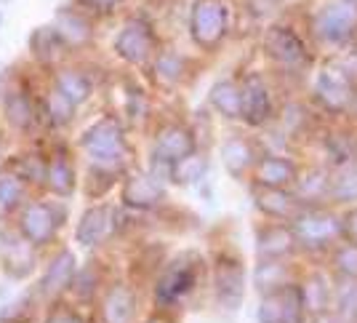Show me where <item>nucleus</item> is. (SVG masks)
<instances>
[{
  "instance_id": "obj_1",
  "label": "nucleus",
  "mask_w": 357,
  "mask_h": 323,
  "mask_svg": "<svg viewBox=\"0 0 357 323\" xmlns=\"http://www.w3.org/2000/svg\"><path fill=\"white\" fill-rule=\"evenodd\" d=\"M227 27H229V11L224 0H195L190 29H192V38L203 48H213L222 43Z\"/></svg>"
},
{
  "instance_id": "obj_2",
  "label": "nucleus",
  "mask_w": 357,
  "mask_h": 323,
  "mask_svg": "<svg viewBox=\"0 0 357 323\" xmlns=\"http://www.w3.org/2000/svg\"><path fill=\"white\" fill-rule=\"evenodd\" d=\"M80 147L89 152L96 166H107V163H118L126 142H123V129L118 120L112 117H102L96 120L91 129L83 131L80 136Z\"/></svg>"
},
{
  "instance_id": "obj_3",
  "label": "nucleus",
  "mask_w": 357,
  "mask_h": 323,
  "mask_svg": "<svg viewBox=\"0 0 357 323\" xmlns=\"http://www.w3.org/2000/svg\"><path fill=\"white\" fill-rule=\"evenodd\" d=\"M355 27L357 0H331L320 8V14L314 16V32L328 43H339L344 38H349Z\"/></svg>"
},
{
  "instance_id": "obj_4",
  "label": "nucleus",
  "mask_w": 357,
  "mask_h": 323,
  "mask_svg": "<svg viewBox=\"0 0 357 323\" xmlns=\"http://www.w3.org/2000/svg\"><path fill=\"white\" fill-rule=\"evenodd\" d=\"M155 51V35L144 19L126 22L115 35V54L128 64H144Z\"/></svg>"
},
{
  "instance_id": "obj_5",
  "label": "nucleus",
  "mask_w": 357,
  "mask_h": 323,
  "mask_svg": "<svg viewBox=\"0 0 357 323\" xmlns=\"http://www.w3.org/2000/svg\"><path fill=\"white\" fill-rule=\"evenodd\" d=\"M272 113V102H269V91L261 83V78H245L240 86V115L245 117L248 123H264Z\"/></svg>"
},
{
  "instance_id": "obj_6",
  "label": "nucleus",
  "mask_w": 357,
  "mask_h": 323,
  "mask_svg": "<svg viewBox=\"0 0 357 323\" xmlns=\"http://www.w3.org/2000/svg\"><path fill=\"white\" fill-rule=\"evenodd\" d=\"M27 48H30V54L35 62H40V64H54V62H59L64 57V51L70 48L67 41L59 35V29L54 27V24H40V27H35L30 32V41H27Z\"/></svg>"
},
{
  "instance_id": "obj_7",
  "label": "nucleus",
  "mask_w": 357,
  "mask_h": 323,
  "mask_svg": "<svg viewBox=\"0 0 357 323\" xmlns=\"http://www.w3.org/2000/svg\"><path fill=\"white\" fill-rule=\"evenodd\" d=\"M56 211L48 203H30L22 211V233L30 243H45L56 230Z\"/></svg>"
},
{
  "instance_id": "obj_8",
  "label": "nucleus",
  "mask_w": 357,
  "mask_h": 323,
  "mask_svg": "<svg viewBox=\"0 0 357 323\" xmlns=\"http://www.w3.org/2000/svg\"><path fill=\"white\" fill-rule=\"evenodd\" d=\"M54 27L59 29V35L67 41V45H83L91 41V22L89 14L77 6H61L56 8V16H54Z\"/></svg>"
},
{
  "instance_id": "obj_9",
  "label": "nucleus",
  "mask_w": 357,
  "mask_h": 323,
  "mask_svg": "<svg viewBox=\"0 0 357 323\" xmlns=\"http://www.w3.org/2000/svg\"><path fill=\"white\" fill-rule=\"evenodd\" d=\"M264 45H267L269 57L275 59V62H280V64H285V67H296L307 57L304 54V43L298 41L291 29H283V27L269 29Z\"/></svg>"
},
{
  "instance_id": "obj_10",
  "label": "nucleus",
  "mask_w": 357,
  "mask_h": 323,
  "mask_svg": "<svg viewBox=\"0 0 357 323\" xmlns=\"http://www.w3.org/2000/svg\"><path fill=\"white\" fill-rule=\"evenodd\" d=\"M109 233H112V211L105 206H96V208H89L80 217L75 235H77L80 246H99Z\"/></svg>"
},
{
  "instance_id": "obj_11",
  "label": "nucleus",
  "mask_w": 357,
  "mask_h": 323,
  "mask_svg": "<svg viewBox=\"0 0 357 323\" xmlns=\"http://www.w3.org/2000/svg\"><path fill=\"white\" fill-rule=\"evenodd\" d=\"M0 257L3 264L11 275H27L35 264V254L27 241H22L19 235H3V243H0Z\"/></svg>"
},
{
  "instance_id": "obj_12",
  "label": "nucleus",
  "mask_w": 357,
  "mask_h": 323,
  "mask_svg": "<svg viewBox=\"0 0 357 323\" xmlns=\"http://www.w3.org/2000/svg\"><path fill=\"white\" fill-rule=\"evenodd\" d=\"M75 278V257L73 251H61L56 254V259L48 264L45 275L40 278V294L43 296H56L61 294Z\"/></svg>"
},
{
  "instance_id": "obj_13",
  "label": "nucleus",
  "mask_w": 357,
  "mask_h": 323,
  "mask_svg": "<svg viewBox=\"0 0 357 323\" xmlns=\"http://www.w3.org/2000/svg\"><path fill=\"white\" fill-rule=\"evenodd\" d=\"M317 94L320 99L333 107V110H342L352 102V83L347 80L344 73H336V70H326L317 80Z\"/></svg>"
},
{
  "instance_id": "obj_14",
  "label": "nucleus",
  "mask_w": 357,
  "mask_h": 323,
  "mask_svg": "<svg viewBox=\"0 0 357 323\" xmlns=\"http://www.w3.org/2000/svg\"><path fill=\"white\" fill-rule=\"evenodd\" d=\"M192 152V136L184 131L181 126H168L158 136V158L163 163H176Z\"/></svg>"
},
{
  "instance_id": "obj_15",
  "label": "nucleus",
  "mask_w": 357,
  "mask_h": 323,
  "mask_svg": "<svg viewBox=\"0 0 357 323\" xmlns=\"http://www.w3.org/2000/svg\"><path fill=\"white\" fill-rule=\"evenodd\" d=\"M3 115H6V120H8L14 129L27 131L32 123H35V104H32L30 94L22 91V88L8 91L6 99H3Z\"/></svg>"
},
{
  "instance_id": "obj_16",
  "label": "nucleus",
  "mask_w": 357,
  "mask_h": 323,
  "mask_svg": "<svg viewBox=\"0 0 357 323\" xmlns=\"http://www.w3.org/2000/svg\"><path fill=\"white\" fill-rule=\"evenodd\" d=\"M195 283L192 267H184V264H174L168 273H165L160 283H158V299L160 302H174L181 294H187Z\"/></svg>"
},
{
  "instance_id": "obj_17",
  "label": "nucleus",
  "mask_w": 357,
  "mask_h": 323,
  "mask_svg": "<svg viewBox=\"0 0 357 323\" xmlns=\"http://www.w3.org/2000/svg\"><path fill=\"white\" fill-rule=\"evenodd\" d=\"M160 195H163V190H160V185H158L155 176H134V179L126 185V192H123L126 203L136 206V208L155 206L160 201Z\"/></svg>"
},
{
  "instance_id": "obj_18",
  "label": "nucleus",
  "mask_w": 357,
  "mask_h": 323,
  "mask_svg": "<svg viewBox=\"0 0 357 323\" xmlns=\"http://www.w3.org/2000/svg\"><path fill=\"white\" fill-rule=\"evenodd\" d=\"M54 88H59L61 94L77 107V104L89 102L91 91H93V83L89 80V75H83L80 70H59Z\"/></svg>"
},
{
  "instance_id": "obj_19",
  "label": "nucleus",
  "mask_w": 357,
  "mask_h": 323,
  "mask_svg": "<svg viewBox=\"0 0 357 323\" xmlns=\"http://www.w3.org/2000/svg\"><path fill=\"white\" fill-rule=\"evenodd\" d=\"M105 321L107 323H131L134 318V294L126 286H115L105 299Z\"/></svg>"
},
{
  "instance_id": "obj_20",
  "label": "nucleus",
  "mask_w": 357,
  "mask_h": 323,
  "mask_svg": "<svg viewBox=\"0 0 357 323\" xmlns=\"http://www.w3.org/2000/svg\"><path fill=\"white\" fill-rule=\"evenodd\" d=\"M45 182L56 195H70L75 190V171L67 158H54L45 166Z\"/></svg>"
},
{
  "instance_id": "obj_21",
  "label": "nucleus",
  "mask_w": 357,
  "mask_h": 323,
  "mask_svg": "<svg viewBox=\"0 0 357 323\" xmlns=\"http://www.w3.org/2000/svg\"><path fill=\"white\" fill-rule=\"evenodd\" d=\"M75 110H77V107L61 94L59 88H51V91H48V96H45V115L51 117L54 126H67V123L73 120Z\"/></svg>"
},
{
  "instance_id": "obj_22",
  "label": "nucleus",
  "mask_w": 357,
  "mask_h": 323,
  "mask_svg": "<svg viewBox=\"0 0 357 323\" xmlns=\"http://www.w3.org/2000/svg\"><path fill=\"white\" fill-rule=\"evenodd\" d=\"M211 102L227 117L240 115V88L235 83H229V80H224V83H219L211 91Z\"/></svg>"
},
{
  "instance_id": "obj_23",
  "label": "nucleus",
  "mask_w": 357,
  "mask_h": 323,
  "mask_svg": "<svg viewBox=\"0 0 357 323\" xmlns=\"http://www.w3.org/2000/svg\"><path fill=\"white\" fill-rule=\"evenodd\" d=\"M155 75L163 83H176L178 78L184 75V59L178 54H160L155 59Z\"/></svg>"
},
{
  "instance_id": "obj_24",
  "label": "nucleus",
  "mask_w": 357,
  "mask_h": 323,
  "mask_svg": "<svg viewBox=\"0 0 357 323\" xmlns=\"http://www.w3.org/2000/svg\"><path fill=\"white\" fill-rule=\"evenodd\" d=\"M22 201V182L14 174L0 176V208L8 211Z\"/></svg>"
},
{
  "instance_id": "obj_25",
  "label": "nucleus",
  "mask_w": 357,
  "mask_h": 323,
  "mask_svg": "<svg viewBox=\"0 0 357 323\" xmlns=\"http://www.w3.org/2000/svg\"><path fill=\"white\" fill-rule=\"evenodd\" d=\"M288 179H294V168L285 161H269L261 166V182L264 185H283Z\"/></svg>"
},
{
  "instance_id": "obj_26",
  "label": "nucleus",
  "mask_w": 357,
  "mask_h": 323,
  "mask_svg": "<svg viewBox=\"0 0 357 323\" xmlns=\"http://www.w3.org/2000/svg\"><path fill=\"white\" fill-rule=\"evenodd\" d=\"M86 14H99V16H107V14H115L120 6L126 3V0H75Z\"/></svg>"
},
{
  "instance_id": "obj_27",
  "label": "nucleus",
  "mask_w": 357,
  "mask_h": 323,
  "mask_svg": "<svg viewBox=\"0 0 357 323\" xmlns=\"http://www.w3.org/2000/svg\"><path fill=\"white\" fill-rule=\"evenodd\" d=\"M200 171H203V163L190 158V155L174 163V176H176L178 182H195L200 176Z\"/></svg>"
},
{
  "instance_id": "obj_28",
  "label": "nucleus",
  "mask_w": 357,
  "mask_h": 323,
  "mask_svg": "<svg viewBox=\"0 0 357 323\" xmlns=\"http://www.w3.org/2000/svg\"><path fill=\"white\" fill-rule=\"evenodd\" d=\"M22 176L30 179V182H43L45 176V163L38 161V158H27L22 163Z\"/></svg>"
},
{
  "instance_id": "obj_29",
  "label": "nucleus",
  "mask_w": 357,
  "mask_h": 323,
  "mask_svg": "<svg viewBox=\"0 0 357 323\" xmlns=\"http://www.w3.org/2000/svg\"><path fill=\"white\" fill-rule=\"evenodd\" d=\"M45 323H86V321H83L77 313H73V310L59 308V310H51V313H48Z\"/></svg>"
},
{
  "instance_id": "obj_30",
  "label": "nucleus",
  "mask_w": 357,
  "mask_h": 323,
  "mask_svg": "<svg viewBox=\"0 0 357 323\" xmlns=\"http://www.w3.org/2000/svg\"><path fill=\"white\" fill-rule=\"evenodd\" d=\"M3 24H6V14H3V8H0V29H3Z\"/></svg>"
},
{
  "instance_id": "obj_31",
  "label": "nucleus",
  "mask_w": 357,
  "mask_h": 323,
  "mask_svg": "<svg viewBox=\"0 0 357 323\" xmlns=\"http://www.w3.org/2000/svg\"><path fill=\"white\" fill-rule=\"evenodd\" d=\"M14 0H0V8H6V6H11Z\"/></svg>"
}]
</instances>
